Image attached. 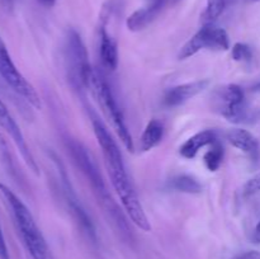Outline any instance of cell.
<instances>
[{
    "label": "cell",
    "mask_w": 260,
    "mask_h": 259,
    "mask_svg": "<svg viewBox=\"0 0 260 259\" xmlns=\"http://www.w3.org/2000/svg\"><path fill=\"white\" fill-rule=\"evenodd\" d=\"M0 127L12 137L15 146L19 150L20 156L23 157V160H24V163L27 164V167L29 168L35 174H38V173H40L38 165L37 163H36L35 157H33L32 152H30L29 147H28L27 142H25L24 136H23L22 131H20V127L18 126L17 121L13 118L9 109L7 108V106H5L4 102H3L2 99H0Z\"/></svg>",
    "instance_id": "8fae6325"
},
{
    "label": "cell",
    "mask_w": 260,
    "mask_h": 259,
    "mask_svg": "<svg viewBox=\"0 0 260 259\" xmlns=\"http://www.w3.org/2000/svg\"><path fill=\"white\" fill-rule=\"evenodd\" d=\"M168 187L172 190H175V192L187 193V195H200L203 190L200 180L189 174L174 175L168 182Z\"/></svg>",
    "instance_id": "e0dca14e"
},
{
    "label": "cell",
    "mask_w": 260,
    "mask_h": 259,
    "mask_svg": "<svg viewBox=\"0 0 260 259\" xmlns=\"http://www.w3.org/2000/svg\"><path fill=\"white\" fill-rule=\"evenodd\" d=\"M235 259H260V251L259 250L244 251V253L236 255Z\"/></svg>",
    "instance_id": "603a6c76"
},
{
    "label": "cell",
    "mask_w": 260,
    "mask_h": 259,
    "mask_svg": "<svg viewBox=\"0 0 260 259\" xmlns=\"http://www.w3.org/2000/svg\"><path fill=\"white\" fill-rule=\"evenodd\" d=\"M218 137L216 131L213 130H203V131L197 132L196 135H193L192 137L187 140L182 146L179 147V154L182 155L184 159L192 160L197 156V154L200 152V150L202 147L210 146L213 142L217 141Z\"/></svg>",
    "instance_id": "9a60e30c"
},
{
    "label": "cell",
    "mask_w": 260,
    "mask_h": 259,
    "mask_svg": "<svg viewBox=\"0 0 260 259\" xmlns=\"http://www.w3.org/2000/svg\"><path fill=\"white\" fill-rule=\"evenodd\" d=\"M0 259H9V253H8L7 244H5L4 235H3L2 226H0Z\"/></svg>",
    "instance_id": "7402d4cb"
},
{
    "label": "cell",
    "mask_w": 260,
    "mask_h": 259,
    "mask_svg": "<svg viewBox=\"0 0 260 259\" xmlns=\"http://www.w3.org/2000/svg\"><path fill=\"white\" fill-rule=\"evenodd\" d=\"M228 4L229 0H207L205 9H203L202 14H201V22H202V24H215L216 20L225 12Z\"/></svg>",
    "instance_id": "ac0fdd59"
},
{
    "label": "cell",
    "mask_w": 260,
    "mask_h": 259,
    "mask_svg": "<svg viewBox=\"0 0 260 259\" xmlns=\"http://www.w3.org/2000/svg\"><path fill=\"white\" fill-rule=\"evenodd\" d=\"M208 85H210V80L202 79V80L190 81V83L173 86V88H169L164 93L162 104L168 108H175V107L183 106L189 99L194 98L196 95L202 93L205 89H207Z\"/></svg>",
    "instance_id": "7c38bea8"
},
{
    "label": "cell",
    "mask_w": 260,
    "mask_h": 259,
    "mask_svg": "<svg viewBox=\"0 0 260 259\" xmlns=\"http://www.w3.org/2000/svg\"><path fill=\"white\" fill-rule=\"evenodd\" d=\"M91 124H93V131L96 137V141L102 149L107 173H108L112 185L123 206L124 212L137 228L144 231H150L151 225H150L146 212L142 207L139 195L132 184L118 145L111 136L108 128L104 126V123L98 117H91Z\"/></svg>",
    "instance_id": "6da1fadb"
},
{
    "label": "cell",
    "mask_w": 260,
    "mask_h": 259,
    "mask_svg": "<svg viewBox=\"0 0 260 259\" xmlns=\"http://www.w3.org/2000/svg\"><path fill=\"white\" fill-rule=\"evenodd\" d=\"M260 192V172L256 173L254 177H251L248 182L244 184L243 195L244 197H250Z\"/></svg>",
    "instance_id": "44dd1931"
},
{
    "label": "cell",
    "mask_w": 260,
    "mask_h": 259,
    "mask_svg": "<svg viewBox=\"0 0 260 259\" xmlns=\"http://www.w3.org/2000/svg\"><path fill=\"white\" fill-rule=\"evenodd\" d=\"M116 13L113 8L104 4L98 27V47L101 61L104 68L112 71L116 70L118 66V45H117L116 38L108 32V23L112 15Z\"/></svg>",
    "instance_id": "30bf717a"
},
{
    "label": "cell",
    "mask_w": 260,
    "mask_h": 259,
    "mask_svg": "<svg viewBox=\"0 0 260 259\" xmlns=\"http://www.w3.org/2000/svg\"><path fill=\"white\" fill-rule=\"evenodd\" d=\"M251 91H254V93H260V79L251 86Z\"/></svg>",
    "instance_id": "d4e9b609"
},
{
    "label": "cell",
    "mask_w": 260,
    "mask_h": 259,
    "mask_svg": "<svg viewBox=\"0 0 260 259\" xmlns=\"http://www.w3.org/2000/svg\"><path fill=\"white\" fill-rule=\"evenodd\" d=\"M175 2H178V0H175Z\"/></svg>",
    "instance_id": "f1b7e54d"
},
{
    "label": "cell",
    "mask_w": 260,
    "mask_h": 259,
    "mask_svg": "<svg viewBox=\"0 0 260 259\" xmlns=\"http://www.w3.org/2000/svg\"><path fill=\"white\" fill-rule=\"evenodd\" d=\"M229 48L230 38L223 28L216 27L215 24L202 25V28L180 48L178 58L187 60L202 50L228 51Z\"/></svg>",
    "instance_id": "9c48e42d"
},
{
    "label": "cell",
    "mask_w": 260,
    "mask_h": 259,
    "mask_svg": "<svg viewBox=\"0 0 260 259\" xmlns=\"http://www.w3.org/2000/svg\"><path fill=\"white\" fill-rule=\"evenodd\" d=\"M0 76L3 80L25 102L35 108H41V98L32 84L20 74L15 63L13 62L12 56L8 51L7 45L0 36Z\"/></svg>",
    "instance_id": "ba28073f"
},
{
    "label": "cell",
    "mask_w": 260,
    "mask_h": 259,
    "mask_svg": "<svg viewBox=\"0 0 260 259\" xmlns=\"http://www.w3.org/2000/svg\"><path fill=\"white\" fill-rule=\"evenodd\" d=\"M66 147H68L69 152H70L76 167L81 170L84 177L88 179L89 184L93 188L94 195H95L96 200H98V202L103 207L104 212L107 213V216L111 218L114 226L123 235H128L129 228L128 222H127L126 217H124V213L121 211L118 203L112 197L111 192H109L108 187H107L106 182H104L103 177H102L101 172H99L98 167H96L95 161H94L89 150L75 139L66 140Z\"/></svg>",
    "instance_id": "7a4b0ae2"
},
{
    "label": "cell",
    "mask_w": 260,
    "mask_h": 259,
    "mask_svg": "<svg viewBox=\"0 0 260 259\" xmlns=\"http://www.w3.org/2000/svg\"><path fill=\"white\" fill-rule=\"evenodd\" d=\"M212 108L220 116L234 123H253L260 119V108L248 106L245 91L238 84H228L212 94Z\"/></svg>",
    "instance_id": "5b68a950"
},
{
    "label": "cell",
    "mask_w": 260,
    "mask_h": 259,
    "mask_svg": "<svg viewBox=\"0 0 260 259\" xmlns=\"http://www.w3.org/2000/svg\"><path fill=\"white\" fill-rule=\"evenodd\" d=\"M162 137H164V124L159 119H151L146 124L140 139L141 150L145 152L150 151L161 142Z\"/></svg>",
    "instance_id": "2e32d148"
},
{
    "label": "cell",
    "mask_w": 260,
    "mask_h": 259,
    "mask_svg": "<svg viewBox=\"0 0 260 259\" xmlns=\"http://www.w3.org/2000/svg\"><path fill=\"white\" fill-rule=\"evenodd\" d=\"M53 163L56 164L58 175H60L61 185H62V195L63 198H65V203L68 205L69 211H70L71 215H73L75 222L78 223L81 233L88 238L89 241H91L93 244H96L98 243V236H96L95 225H94L90 216L88 215V212H86V210L84 208V206L81 205L78 195H76L75 190H74L73 184H71L70 179H69V175L68 173H66L65 168H63L62 163H61L55 155H53Z\"/></svg>",
    "instance_id": "52a82bcc"
},
{
    "label": "cell",
    "mask_w": 260,
    "mask_h": 259,
    "mask_svg": "<svg viewBox=\"0 0 260 259\" xmlns=\"http://www.w3.org/2000/svg\"><path fill=\"white\" fill-rule=\"evenodd\" d=\"M88 89L91 91L94 98L96 99V102L101 106L103 113L106 114V117L112 123L123 146L128 151L134 152V140H132L128 127H127L126 121H124L123 112L119 108L118 102H117L108 81L94 69L90 75H89Z\"/></svg>",
    "instance_id": "277c9868"
},
{
    "label": "cell",
    "mask_w": 260,
    "mask_h": 259,
    "mask_svg": "<svg viewBox=\"0 0 260 259\" xmlns=\"http://www.w3.org/2000/svg\"><path fill=\"white\" fill-rule=\"evenodd\" d=\"M3 2H5V3H7V4H10V3H12L13 0H3Z\"/></svg>",
    "instance_id": "83f0119b"
},
{
    "label": "cell",
    "mask_w": 260,
    "mask_h": 259,
    "mask_svg": "<svg viewBox=\"0 0 260 259\" xmlns=\"http://www.w3.org/2000/svg\"><path fill=\"white\" fill-rule=\"evenodd\" d=\"M0 149H5V142L4 139L2 137V135H0Z\"/></svg>",
    "instance_id": "4316f807"
},
{
    "label": "cell",
    "mask_w": 260,
    "mask_h": 259,
    "mask_svg": "<svg viewBox=\"0 0 260 259\" xmlns=\"http://www.w3.org/2000/svg\"><path fill=\"white\" fill-rule=\"evenodd\" d=\"M63 61L66 75L71 85L80 91L88 89V79L93 68L81 36L74 28H70L66 32L63 42Z\"/></svg>",
    "instance_id": "8992f818"
},
{
    "label": "cell",
    "mask_w": 260,
    "mask_h": 259,
    "mask_svg": "<svg viewBox=\"0 0 260 259\" xmlns=\"http://www.w3.org/2000/svg\"><path fill=\"white\" fill-rule=\"evenodd\" d=\"M226 139L234 147L248 155L253 161L260 157V145L258 139L251 132L244 128H231L226 134Z\"/></svg>",
    "instance_id": "5bb4252c"
},
{
    "label": "cell",
    "mask_w": 260,
    "mask_h": 259,
    "mask_svg": "<svg viewBox=\"0 0 260 259\" xmlns=\"http://www.w3.org/2000/svg\"><path fill=\"white\" fill-rule=\"evenodd\" d=\"M223 156H225V150H223V146L220 142V140H217L212 145H210V149L207 150V152L203 156L206 168L210 172H217L221 165H222Z\"/></svg>",
    "instance_id": "d6986e66"
},
{
    "label": "cell",
    "mask_w": 260,
    "mask_h": 259,
    "mask_svg": "<svg viewBox=\"0 0 260 259\" xmlns=\"http://www.w3.org/2000/svg\"><path fill=\"white\" fill-rule=\"evenodd\" d=\"M169 0H146L145 7L135 10L126 20L127 28L132 32H139L149 27L164 10Z\"/></svg>",
    "instance_id": "4fadbf2b"
},
{
    "label": "cell",
    "mask_w": 260,
    "mask_h": 259,
    "mask_svg": "<svg viewBox=\"0 0 260 259\" xmlns=\"http://www.w3.org/2000/svg\"><path fill=\"white\" fill-rule=\"evenodd\" d=\"M0 193L9 206L18 233L32 259H55L45 236L41 233L32 212L25 203L3 183H0Z\"/></svg>",
    "instance_id": "3957f363"
},
{
    "label": "cell",
    "mask_w": 260,
    "mask_h": 259,
    "mask_svg": "<svg viewBox=\"0 0 260 259\" xmlns=\"http://www.w3.org/2000/svg\"><path fill=\"white\" fill-rule=\"evenodd\" d=\"M253 241L255 244H260V221L258 222V225L255 226V230L253 233Z\"/></svg>",
    "instance_id": "cb8c5ba5"
},
{
    "label": "cell",
    "mask_w": 260,
    "mask_h": 259,
    "mask_svg": "<svg viewBox=\"0 0 260 259\" xmlns=\"http://www.w3.org/2000/svg\"><path fill=\"white\" fill-rule=\"evenodd\" d=\"M40 2L42 3V4H45L46 7H52V5L55 4L56 0H40Z\"/></svg>",
    "instance_id": "484cf974"
},
{
    "label": "cell",
    "mask_w": 260,
    "mask_h": 259,
    "mask_svg": "<svg viewBox=\"0 0 260 259\" xmlns=\"http://www.w3.org/2000/svg\"><path fill=\"white\" fill-rule=\"evenodd\" d=\"M231 57L239 62H248L253 58V50L246 43L238 42L231 48Z\"/></svg>",
    "instance_id": "ffe728a7"
}]
</instances>
